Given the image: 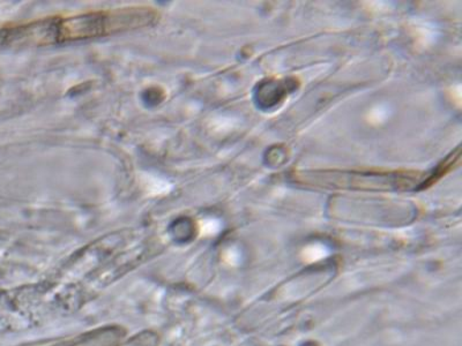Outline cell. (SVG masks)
I'll list each match as a JSON object with an SVG mask.
<instances>
[{"label": "cell", "instance_id": "1", "mask_svg": "<svg viewBox=\"0 0 462 346\" xmlns=\"http://www.w3.org/2000/svg\"><path fill=\"white\" fill-rule=\"evenodd\" d=\"M160 14L148 6H131L87 12V14L53 16L24 24V42L34 45L74 42L97 39L150 27L158 23Z\"/></svg>", "mask_w": 462, "mask_h": 346}, {"label": "cell", "instance_id": "2", "mask_svg": "<svg viewBox=\"0 0 462 346\" xmlns=\"http://www.w3.org/2000/svg\"><path fill=\"white\" fill-rule=\"evenodd\" d=\"M305 185L324 187L349 188H400L410 187L418 176L414 173H363V172H323L305 173L297 176Z\"/></svg>", "mask_w": 462, "mask_h": 346}]
</instances>
